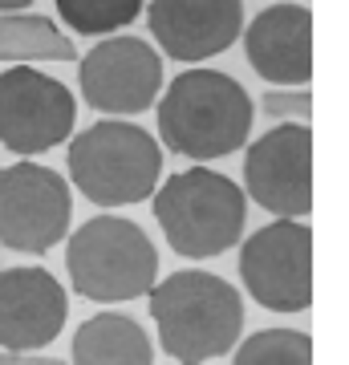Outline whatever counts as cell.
<instances>
[{
	"label": "cell",
	"instance_id": "obj_11",
	"mask_svg": "<svg viewBox=\"0 0 349 365\" xmlns=\"http://www.w3.org/2000/svg\"><path fill=\"white\" fill-rule=\"evenodd\" d=\"M146 29L171 61H207L244 33V0H151Z\"/></svg>",
	"mask_w": 349,
	"mask_h": 365
},
{
	"label": "cell",
	"instance_id": "obj_17",
	"mask_svg": "<svg viewBox=\"0 0 349 365\" xmlns=\"http://www.w3.org/2000/svg\"><path fill=\"white\" fill-rule=\"evenodd\" d=\"M232 365H313V337L300 329H260L236 341Z\"/></svg>",
	"mask_w": 349,
	"mask_h": 365
},
{
	"label": "cell",
	"instance_id": "obj_15",
	"mask_svg": "<svg viewBox=\"0 0 349 365\" xmlns=\"http://www.w3.org/2000/svg\"><path fill=\"white\" fill-rule=\"evenodd\" d=\"M78 49L37 13H0V61L4 66H37V61H74Z\"/></svg>",
	"mask_w": 349,
	"mask_h": 365
},
{
	"label": "cell",
	"instance_id": "obj_3",
	"mask_svg": "<svg viewBox=\"0 0 349 365\" xmlns=\"http://www.w3.org/2000/svg\"><path fill=\"white\" fill-rule=\"evenodd\" d=\"M151 203H155V220L167 235L171 252H179L183 260L223 256L240 244L248 223L244 187L220 170H207L203 163L158 182Z\"/></svg>",
	"mask_w": 349,
	"mask_h": 365
},
{
	"label": "cell",
	"instance_id": "obj_5",
	"mask_svg": "<svg viewBox=\"0 0 349 365\" xmlns=\"http://www.w3.org/2000/svg\"><path fill=\"white\" fill-rule=\"evenodd\" d=\"M65 272L78 297L93 304H122L151 292L158 280V252L134 220L93 215L69 240Z\"/></svg>",
	"mask_w": 349,
	"mask_h": 365
},
{
	"label": "cell",
	"instance_id": "obj_14",
	"mask_svg": "<svg viewBox=\"0 0 349 365\" xmlns=\"http://www.w3.org/2000/svg\"><path fill=\"white\" fill-rule=\"evenodd\" d=\"M74 365H155V345L134 317L93 313L74 333Z\"/></svg>",
	"mask_w": 349,
	"mask_h": 365
},
{
	"label": "cell",
	"instance_id": "obj_21",
	"mask_svg": "<svg viewBox=\"0 0 349 365\" xmlns=\"http://www.w3.org/2000/svg\"><path fill=\"white\" fill-rule=\"evenodd\" d=\"M179 365H191V361H179Z\"/></svg>",
	"mask_w": 349,
	"mask_h": 365
},
{
	"label": "cell",
	"instance_id": "obj_8",
	"mask_svg": "<svg viewBox=\"0 0 349 365\" xmlns=\"http://www.w3.org/2000/svg\"><path fill=\"white\" fill-rule=\"evenodd\" d=\"M78 122V102L65 81L37 66H9L0 73V146L33 158L69 143Z\"/></svg>",
	"mask_w": 349,
	"mask_h": 365
},
{
	"label": "cell",
	"instance_id": "obj_18",
	"mask_svg": "<svg viewBox=\"0 0 349 365\" xmlns=\"http://www.w3.org/2000/svg\"><path fill=\"white\" fill-rule=\"evenodd\" d=\"M264 114L268 118H285V122H309L313 114V93L293 86V90H268L264 93Z\"/></svg>",
	"mask_w": 349,
	"mask_h": 365
},
{
	"label": "cell",
	"instance_id": "obj_10",
	"mask_svg": "<svg viewBox=\"0 0 349 365\" xmlns=\"http://www.w3.org/2000/svg\"><path fill=\"white\" fill-rule=\"evenodd\" d=\"M81 102L106 118L143 114L163 93V57L143 37H114L98 41L78 61Z\"/></svg>",
	"mask_w": 349,
	"mask_h": 365
},
{
	"label": "cell",
	"instance_id": "obj_9",
	"mask_svg": "<svg viewBox=\"0 0 349 365\" xmlns=\"http://www.w3.org/2000/svg\"><path fill=\"white\" fill-rule=\"evenodd\" d=\"M244 199L280 220L313 211V130L309 122H280L244 150Z\"/></svg>",
	"mask_w": 349,
	"mask_h": 365
},
{
	"label": "cell",
	"instance_id": "obj_2",
	"mask_svg": "<svg viewBox=\"0 0 349 365\" xmlns=\"http://www.w3.org/2000/svg\"><path fill=\"white\" fill-rule=\"evenodd\" d=\"M151 317L158 329V345L175 361H216L236 349L244 333V297L232 280H223L203 268L171 272L167 280H155L151 292Z\"/></svg>",
	"mask_w": 349,
	"mask_h": 365
},
{
	"label": "cell",
	"instance_id": "obj_6",
	"mask_svg": "<svg viewBox=\"0 0 349 365\" xmlns=\"http://www.w3.org/2000/svg\"><path fill=\"white\" fill-rule=\"evenodd\" d=\"M240 280L268 313H305L313 304V227L276 220L252 232L240 248Z\"/></svg>",
	"mask_w": 349,
	"mask_h": 365
},
{
	"label": "cell",
	"instance_id": "obj_7",
	"mask_svg": "<svg viewBox=\"0 0 349 365\" xmlns=\"http://www.w3.org/2000/svg\"><path fill=\"white\" fill-rule=\"evenodd\" d=\"M74 195L69 182L53 167L41 163H13L0 167V244L9 252L45 256L69 232Z\"/></svg>",
	"mask_w": 349,
	"mask_h": 365
},
{
	"label": "cell",
	"instance_id": "obj_1",
	"mask_svg": "<svg viewBox=\"0 0 349 365\" xmlns=\"http://www.w3.org/2000/svg\"><path fill=\"white\" fill-rule=\"evenodd\" d=\"M158 138L171 155L191 163L228 158L248 143L256 106L232 73L220 69H183L163 86L155 102Z\"/></svg>",
	"mask_w": 349,
	"mask_h": 365
},
{
	"label": "cell",
	"instance_id": "obj_13",
	"mask_svg": "<svg viewBox=\"0 0 349 365\" xmlns=\"http://www.w3.org/2000/svg\"><path fill=\"white\" fill-rule=\"evenodd\" d=\"M244 53L268 86L313 81V13L309 4H272L244 29Z\"/></svg>",
	"mask_w": 349,
	"mask_h": 365
},
{
	"label": "cell",
	"instance_id": "obj_12",
	"mask_svg": "<svg viewBox=\"0 0 349 365\" xmlns=\"http://www.w3.org/2000/svg\"><path fill=\"white\" fill-rule=\"evenodd\" d=\"M69 317L61 280L45 268H0V345L4 353H33L57 341Z\"/></svg>",
	"mask_w": 349,
	"mask_h": 365
},
{
	"label": "cell",
	"instance_id": "obj_20",
	"mask_svg": "<svg viewBox=\"0 0 349 365\" xmlns=\"http://www.w3.org/2000/svg\"><path fill=\"white\" fill-rule=\"evenodd\" d=\"M29 4H37V0H0V13H25Z\"/></svg>",
	"mask_w": 349,
	"mask_h": 365
},
{
	"label": "cell",
	"instance_id": "obj_16",
	"mask_svg": "<svg viewBox=\"0 0 349 365\" xmlns=\"http://www.w3.org/2000/svg\"><path fill=\"white\" fill-rule=\"evenodd\" d=\"M53 4L78 37H114L146 9V0H53Z\"/></svg>",
	"mask_w": 349,
	"mask_h": 365
},
{
	"label": "cell",
	"instance_id": "obj_4",
	"mask_svg": "<svg viewBox=\"0 0 349 365\" xmlns=\"http://www.w3.org/2000/svg\"><path fill=\"white\" fill-rule=\"evenodd\" d=\"M69 179L98 207H130L155 195L163 182V150L143 126L102 118L74 134L65 150Z\"/></svg>",
	"mask_w": 349,
	"mask_h": 365
},
{
	"label": "cell",
	"instance_id": "obj_19",
	"mask_svg": "<svg viewBox=\"0 0 349 365\" xmlns=\"http://www.w3.org/2000/svg\"><path fill=\"white\" fill-rule=\"evenodd\" d=\"M0 365H65L61 357H45V353H4L0 349Z\"/></svg>",
	"mask_w": 349,
	"mask_h": 365
}]
</instances>
